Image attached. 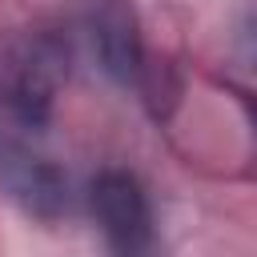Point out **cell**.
Returning <instances> with one entry per match:
<instances>
[{
    "mask_svg": "<svg viewBox=\"0 0 257 257\" xmlns=\"http://www.w3.org/2000/svg\"><path fill=\"white\" fill-rule=\"evenodd\" d=\"M64 48L52 36H24L0 44V116L20 128H40L52 116Z\"/></svg>",
    "mask_w": 257,
    "mask_h": 257,
    "instance_id": "obj_1",
    "label": "cell"
},
{
    "mask_svg": "<svg viewBox=\"0 0 257 257\" xmlns=\"http://www.w3.org/2000/svg\"><path fill=\"white\" fill-rule=\"evenodd\" d=\"M88 205L108 257H157V217L128 169H100L88 185Z\"/></svg>",
    "mask_w": 257,
    "mask_h": 257,
    "instance_id": "obj_2",
    "label": "cell"
},
{
    "mask_svg": "<svg viewBox=\"0 0 257 257\" xmlns=\"http://www.w3.org/2000/svg\"><path fill=\"white\" fill-rule=\"evenodd\" d=\"M0 193L36 221H60L72 205L68 177L56 161L16 137H0Z\"/></svg>",
    "mask_w": 257,
    "mask_h": 257,
    "instance_id": "obj_3",
    "label": "cell"
},
{
    "mask_svg": "<svg viewBox=\"0 0 257 257\" xmlns=\"http://www.w3.org/2000/svg\"><path fill=\"white\" fill-rule=\"evenodd\" d=\"M84 32H88L96 64L116 84H145V76H149L145 40H141L137 16L124 0H92L88 16H84Z\"/></svg>",
    "mask_w": 257,
    "mask_h": 257,
    "instance_id": "obj_4",
    "label": "cell"
},
{
    "mask_svg": "<svg viewBox=\"0 0 257 257\" xmlns=\"http://www.w3.org/2000/svg\"><path fill=\"white\" fill-rule=\"evenodd\" d=\"M237 52H241V60L257 72V12H249V16L241 20V28H237Z\"/></svg>",
    "mask_w": 257,
    "mask_h": 257,
    "instance_id": "obj_5",
    "label": "cell"
},
{
    "mask_svg": "<svg viewBox=\"0 0 257 257\" xmlns=\"http://www.w3.org/2000/svg\"><path fill=\"white\" fill-rule=\"evenodd\" d=\"M237 104H241V112H245L249 141H253V165H257V96H253V92H245V88H237Z\"/></svg>",
    "mask_w": 257,
    "mask_h": 257,
    "instance_id": "obj_6",
    "label": "cell"
}]
</instances>
